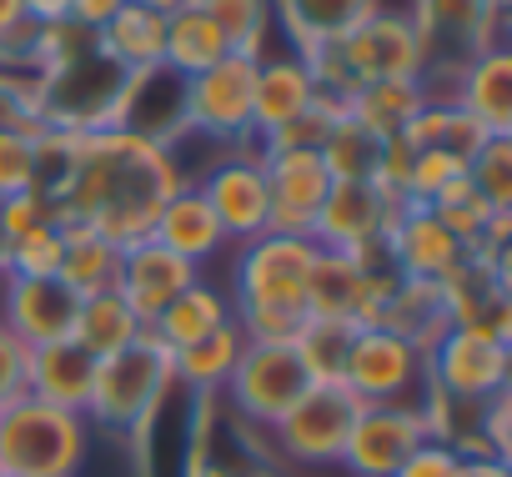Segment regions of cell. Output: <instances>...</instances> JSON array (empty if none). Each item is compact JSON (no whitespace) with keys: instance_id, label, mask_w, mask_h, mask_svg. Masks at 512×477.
I'll return each instance as SVG.
<instances>
[{"instance_id":"6da1fadb","label":"cell","mask_w":512,"mask_h":477,"mask_svg":"<svg viewBox=\"0 0 512 477\" xmlns=\"http://www.w3.org/2000/svg\"><path fill=\"white\" fill-rule=\"evenodd\" d=\"M191 181L181 156L171 146L126 136L116 126L76 136V156L66 171V186L56 191L61 226H91L111 247H131L151 236V221L161 201Z\"/></svg>"},{"instance_id":"7a4b0ae2","label":"cell","mask_w":512,"mask_h":477,"mask_svg":"<svg viewBox=\"0 0 512 477\" xmlns=\"http://www.w3.org/2000/svg\"><path fill=\"white\" fill-rule=\"evenodd\" d=\"M317 262L312 236L262 231L241 242L231 267V317L246 342H292L307 322V277Z\"/></svg>"},{"instance_id":"3957f363","label":"cell","mask_w":512,"mask_h":477,"mask_svg":"<svg viewBox=\"0 0 512 477\" xmlns=\"http://www.w3.org/2000/svg\"><path fill=\"white\" fill-rule=\"evenodd\" d=\"M171 392H176V357L146 332L131 347L96 362L86 422L96 432H111V437H136L156 422V412Z\"/></svg>"},{"instance_id":"277c9868","label":"cell","mask_w":512,"mask_h":477,"mask_svg":"<svg viewBox=\"0 0 512 477\" xmlns=\"http://www.w3.org/2000/svg\"><path fill=\"white\" fill-rule=\"evenodd\" d=\"M96 427L81 412L51 407L41 397H16L0 407V477H81Z\"/></svg>"},{"instance_id":"5b68a950","label":"cell","mask_w":512,"mask_h":477,"mask_svg":"<svg viewBox=\"0 0 512 477\" xmlns=\"http://www.w3.org/2000/svg\"><path fill=\"white\" fill-rule=\"evenodd\" d=\"M407 16H412V26L422 36V51H427L422 81L447 76V86H452V76L477 51L502 46V0H412Z\"/></svg>"},{"instance_id":"8992f818","label":"cell","mask_w":512,"mask_h":477,"mask_svg":"<svg viewBox=\"0 0 512 477\" xmlns=\"http://www.w3.org/2000/svg\"><path fill=\"white\" fill-rule=\"evenodd\" d=\"M307 387H312V377L292 342H246L221 392L231 397L241 422L272 432Z\"/></svg>"},{"instance_id":"52a82bcc","label":"cell","mask_w":512,"mask_h":477,"mask_svg":"<svg viewBox=\"0 0 512 477\" xmlns=\"http://www.w3.org/2000/svg\"><path fill=\"white\" fill-rule=\"evenodd\" d=\"M342 387L362 407H417L427 387V352L387 327H357Z\"/></svg>"},{"instance_id":"ba28073f","label":"cell","mask_w":512,"mask_h":477,"mask_svg":"<svg viewBox=\"0 0 512 477\" xmlns=\"http://www.w3.org/2000/svg\"><path fill=\"white\" fill-rule=\"evenodd\" d=\"M196 191L206 196L211 216L221 221L226 242H251L267 231V166H262V146H221L211 156V166L201 176H191Z\"/></svg>"},{"instance_id":"9c48e42d","label":"cell","mask_w":512,"mask_h":477,"mask_svg":"<svg viewBox=\"0 0 512 477\" xmlns=\"http://www.w3.org/2000/svg\"><path fill=\"white\" fill-rule=\"evenodd\" d=\"M251 91H256V56H221L216 66L196 71L186 86L191 136L216 146H246L251 136Z\"/></svg>"},{"instance_id":"30bf717a","label":"cell","mask_w":512,"mask_h":477,"mask_svg":"<svg viewBox=\"0 0 512 477\" xmlns=\"http://www.w3.org/2000/svg\"><path fill=\"white\" fill-rule=\"evenodd\" d=\"M186 86H191V76H181L166 61L131 71L126 86H121V101H116L111 126L126 131V136H141V141H156V146H171L176 151L191 136Z\"/></svg>"},{"instance_id":"8fae6325","label":"cell","mask_w":512,"mask_h":477,"mask_svg":"<svg viewBox=\"0 0 512 477\" xmlns=\"http://www.w3.org/2000/svg\"><path fill=\"white\" fill-rule=\"evenodd\" d=\"M357 397L342 387V382H312L292 412L272 427V442L292 457V462H307V467H327V462H342V442L352 432V417H357Z\"/></svg>"},{"instance_id":"7c38bea8","label":"cell","mask_w":512,"mask_h":477,"mask_svg":"<svg viewBox=\"0 0 512 477\" xmlns=\"http://www.w3.org/2000/svg\"><path fill=\"white\" fill-rule=\"evenodd\" d=\"M337 51H342L357 86H367V81H422V71H427V51H422L412 16L387 11V6H377L352 36H342Z\"/></svg>"},{"instance_id":"4fadbf2b","label":"cell","mask_w":512,"mask_h":477,"mask_svg":"<svg viewBox=\"0 0 512 477\" xmlns=\"http://www.w3.org/2000/svg\"><path fill=\"white\" fill-rule=\"evenodd\" d=\"M507 367L512 352L502 337L492 332H472V327H452L432 352H427V382L447 397H467V402H492L507 392Z\"/></svg>"},{"instance_id":"5bb4252c","label":"cell","mask_w":512,"mask_h":477,"mask_svg":"<svg viewBox=\"0 0 512 477\" xmlns=\"http://www.w3.org/2000/svg\"><path fill=\"white\" fill-rule=\"evenodd\" d=\"M382 247H387V262L397 267V277H412V282H447L472 257L462 236L432 206H417V201H402L392 211Z\"/></svg>"},{"instance_id":"9a60e30c","label":"cell","mask_w":512,"mask_h":477,"mask_svg":"<svg viewBox=\"0 0 512 477\" xmlns=\"http://www.w3.org/2000/svg\"><path fill=\"white\" fill-rule=\"evenodd\" d=\"M402 201H387L372 181H332L322 196V211L312 221V242L322 252H347V257H367L387 242L392 211Z\"/></svg>"},{"instance_id":"2e32d148","label":"cell","mask_w":512,"mask_h":477,"mask_svg":"<svg viewBox=\"0 0 512 477\" xmlns=\"http://www.w3.org/2000/svg\"><path fill=\"white\" fill-rule=\"evenodd\" d=\"M427 442V422L417 407H357L352 432L342 442V467L352 477H392Z\"/></svg>"},{"instance_id":"e0dca14e","label":"cell","mask_w":512,"mask_h":477,"mask_svg":"<svg viewBox=\"0 0 512 477\" xmlns=\"http://www.w3.org/2000/svg\"><path fill=\"white\" fill-rule=\"evenodd\" d=\"M262 166H267V231L312 236L322 196L332 186L322 156H312V151H262Z\"/></svg>"},{"instance_id":"ac0fdd59","label":"cell","mask_w":512,"mask_h":477,"mask_svg":"<svg viewBox=\"0 0 512 477\" xmlns=\"http://www.w3.org/2000/svg\"><path fill=\"white\" fill-rule=\"evenodd\" d=\"M191 282H201V272L191 262H181L176 252H166L161 242L141 236V242L121 247V262H116V292L126 297V307L151 327Z\"/></svg>"},{"instance_id":"d6986e66","label":"cell","mask_w":512,"mask_h":477,"mask_svg":"<svg viewBox=\"0 0 512 477\" xmlns=\"http://www.w3.org/2000/svg\"><path fill=\"white\" fill-rule=\"evenodd\" d=\"M76 307H81V292H71L61 277H6L0 322H6L26 347H41V342H66L71 337Z\"/></svg>"},{"instance_id":"ffe728a7","label":"cell","mask_w":512,"mask_h":477,"mask_svg":"<svg viewBox=\"0 0 512 477\" xmlns=\"http://www.w3.org/2000/svg\"><path fill=\"white\" fill-rule=\"evenodd\" d=\"M442 297H447V317L452 327H472V332H492V337H512V302H507V267L502 262H487V257H467L447 282H442Z\"/></svg>"},{"instance_id":"44dd1931","label":"cell","mask_w":512,"mask_h":477,"mask_svg":"<svg viewBox=\"0 0 512 477\" xmlns=\"http://www.w3.org/2000/svg\"><path fill=\"white\" fill-rule=\"evenodd\" d=\"M151 242H161V247L176 252L181 262H191L196 272L231 247L226 231H221V221H216L211 206H206V196L196 191V181H181V186L161 201V211H156V221H151Z\"/></svg>"},{"instance_id":"7402d4cb","label":"cell","mask_w":512,"mask_h":477,"mask_svg":"<svg viewBox=\"0 0 512 477\" xmlns=\"http://www.w3.org/2000/svg\"><path fill=\"white\" fill-rule=\"evenodd\" d=\"M322 96L312 86V71L302 56H262L256 61V91H251V136L267 141L272 131H282L287 121H297L302 111H312Z\"/></svg>"},{"instance_id":"603a6c76","label":"cell","mask_w":512,"mask_h":477,"mask_svg":"<svg viewBox=\"0 0 512 477\" xmlns=\"http://www.w3.org/2000/svg\"><path fill=\"white\" fill-rule=\"evenodd\" d=\"M447 101L462 106L487 136H512V56H507V46L477 51L452 76Z\"/></svg>"},{"instance_id":"cb8c5ba5","label":"cell","mask_w":512,"mask_h":477,"mask_svg":"<svg viewBox=\"0 0 512 477\" xmlns=\"http://www.w3.org/2000/svg\"><path fill=\"white\" fill-rule=\"evenodd\" d=\"M96 362L81 342H41V347H26V392L51 402V407H66V412H81L91 407V387H96Z\"/></svg>"},{"instance_id":"d4e9b609","label":"cell","mask_w":512,"mask_h":477,"mask_svg":"<svg viewBox=\"0 0 512 477\" xmlns=\"http://www.w3.org/2000/svg\"><path fill=\"white\" fill-rule=\"evenodd\" d=\"M382 0H272V21L287 36L292 56H312L352 36Z\"/></svg>"},{"instance_id":"484cf974","label":"cell","mask_w":512,"mask_h":477,"mask_svg":"<svg viewBox=\"0 0 512 477\" xmlns=\"http://www.w3.org/2000/svg\"><path fill=\"white\" fill-rule=\"evenodd\" d=\"M387 332L407 337L417 352H432L447 332H452V317H447V297H442V282H412V277H397L387 307H382V322Z\"/></svg>"},{"instance_id":"4316f807","label":"cell","mask_w":512,"mask_h":477,"mask_svg":"<svg viewBox=\"0 0 512 477\" xmlns=\"http://www.w3.org/2000/svg\"><path fill=\"white\" fill-rule=\"evenodd\" d=\"M231 322V297L221 292V287H211V282H191L146 332L176 357L181 347H191V342H201V337H211L216 327H226Z\"/></svg>"},{"instance_id":"83f0119b","label":"cell","mask_w":512,"mask_h":477,"mask_svg":"<svg viewBox=\"0 0 512 477\" xmlns=\"http://www.w3.org/2000/svg\"><path fill=\"white\" fill-rule=\"evenodd\" d=\"M402 141H407L412 151H442V156H457V161L467 166V161L482 151L487 131H482L462 106H452L447 96H427V101H422V111L407 121Z\"/></svg>"},{"instance_id":"f1b7e54d","label":"cell","mask_w":512,"mask_h":477,"mask_svg":"<svg viewBox=\"0 0 512 477\" xmlns=\"http://www.w3.org/2000/svg\"><path fill=\"white\" fill-rule=\"evenodd\" d=\"M136 337H146V322L126 307V297H121L116 287L81 297V307H76V327H71V342H81L91 357H111V352L131 347Z\"/></svg>"},{"instance_id":"f546056e","label":"cell","mask_w":512,"mask_h":477,"mask_svg":"<svg viewBox=\"0 0 512 477\" xmlns=\"http://www.w3.org/2000/svg\"><path fill=\"white\" fill-rule=\"evenodd\" d=\"M422 101H427V86H422V81H367V86H357V91L347 96L342 111H347L357 126H367L372 136L392 141V136L407 131V121L422 111Z\"/></svg>"},{"instance_id":"4dcf8cb0","label":"cell","mask_w":512,"mask_h":477,"mask_svg":"<svg viewBox=\"0 0 512 477\" xmlns=\"http://www.w3.org/2000/svg\"><path fill=\"white\" fill-rule=\"evenodd\" d=\"M96 36H101L106 56L121 61L126 71H141V66L166 61V16L151 11V6H136V0H126V6Z\"/></svg>"},{"instance_id":"1f68e13d","label":"cell","mask_w":512,"mask_h":477,"mask_svg":"<svg viewBox=\"0 0 512 477\" xmlns=\"http://www.w3.org/2000/svg\"><path fill=\"white\" fill-rule=\"evenodd\" d=\"M241 347H246V337H241V327H236V317H231V322L216 327L211 337H201V342H191V347L176 352V387H191L196 397H216V392L226 387V377H231Z\"/></svg>"},{"instance_id":"d6a6232c","label":"cell","mask_w":512,"mask_h":477,"mask_svg":"<svg viewBox=\"0 0 512 477\" xmlns=\"http://www.w3.org/2000/svg\"><path fill=\"white\" fill-rule=\"evenodd\" d=\"M221 56H231V46L196 0L166 16V66H176L181 76H196V71L216 66Z\"/></svg>"},{"instance_id":"836d02e7","label":"cell","mask_w":512,"mask_h":477,"mask_svg":"<svg viewBox=\"0 0 512 477\" xmlns=\"http://www.w3.org/2000/svg\"><path fill=\"white\" fill-rule=\"evenodd\" d=\"M66 236V252H61V282L81 297L91 292H106L116 287V262H121V247H111L101 231L91 226H61Z\"/></svg>"},{"instance_id":"e575fe53","label":"cell","mask_w":512,"mask_h":477,"mask_svg":"<svg viewBox=\"0 0 512 477\" xmlns=\"http://www.w3.org/2000/svg\"><path fill=\"white\" fill-rule=\"evenodd\" d=\"M352 342H357V322H342V317H307L292 337V347H297L312 382H342Z\"/></svg>"},{"instance_id":"d590c367","label":"cell","mask_w":512,"mask_h":477,"mask_svg":"<svg viewBox=\"0 0 512 477\" xmlns=\"http://www.w3.org/2000/svg\"><path fill=\"white\" fill-rule=\"evenodd\" d=\"M211 16V26L226 36V46L236 56H267V36H272V0H196Z\"/></svg>"},{"instance_id":"8d00e7d4","label":"cell","mask_w":512,"mask_h":477,"mask_svg":"<svg viewBox=\"0 0 512 477\" xmlns=\"http://www.w3.org/2000/svg\"><path fill=\"white\" fill-rule=\"evenodd\" d=\"M382 146H387L382 136H372L367 126H357L342 111V121L332 126V136L322 146V166H327L332 181H372L377 176V161H382Z\"/></svg>"},{"instance_id":"74e56055","label":"cell","mask_w":512,"mask_h":477,"mask_svg":"<svg viewBox=\"0 0 512 477\" xmlns=\"http://www.w3.org/2000/svg\"><path fill=\"white\" fill-rule=\"evenodd\" d=\"M467 181L492 211H512V136H487L467 161Z\"/></svg>"},{"instance_id":"f35d334b","label":"cell","mask_w":512,"mask_h":477,"mask_svg":"<svg viewBox=\"0 0 512 477\" xmlns=\"http://www.w3.org/2000/svg\"><path fill=\"white\" fill-rule=\"evenodd\" d=\"M36 141L41 126H0V201H11L21 191H31L36 181Z\"/></svg>"},{"instance_id":"ab89813d","label":"cell","mask_w":512,"mask_h":477,"mask_svg":"<svg viewBox=\"0 0 512 477\" xmlns=\"http://www.w3.org/2000/svg\"><path fill=\"white\" fill-rule=\"evenodd\" d=\"M61 252H66V236L61 226H41L21 242L6 247V277H61Z\"/></svg>"},{"instance_id":"60d3db41","label":"cell","mask_w":512,"mask_h":477,"mask_svg":"<svg viewBox=\"0 0 512 477\" xmlns=\"http://www.w3.org/2000/svg\"><path fill=\"white\" fill-rule=\"evenodd\" d=\"M337 121H342V106L337 101H317L312 111H302L297 121H287L282 131H272L267 141H256V146L262 151H312V156H322V146H327Z\"/></svg>"},{"instance_id":"b9f144b4","label":"cell","mask_w":512,"mask_h":477,"mask_svg":"<svg viewBox=\"0 0 512 477\" xmlns=\"http://www.w3.org/2000/svg\"><path fill=\"white\" fill-rule=\"evenodd\" d=\"M26 397V342L0 322V407Z\"/></svg>"},{"instance_id":"7bdbcfd3","label":"cell","mask_w":512,"mask_h":477,"mask_svg":"<svg viewBox=\"0 0 512 477\" xmlns=\"http://www.w3.org/2000/svg\"><path fill=\"white\" fill-rule=\"evenodd\" d=\"M392 477H462V452H452L447 442H422Z\"/></svg>"},{"instance_id":"ee69618b","label":"cell","mask_w":512,"mask_h":477,"mask_svg":"<svg viewBox=\"0 0 512 477\" xmlns=\"http://www.w3.org/2000/svg\"><path fill=\"white\" fill-rule=\"evenodd\" d=\"M26 121H31V76L0 71V126H26Z\"/></svg>"},{"instance_id":"f6af8a7d","label":"cell","mask_w":512,"mask_h":477,"mask_svg":"<svg viewBox=\"0 0 512 477\" xmlns=\"http://www.w3.org/2000/svg\"><path fill=\"white\" fill-rule=\"evenodd\" d=\"M126 6V0H66L61 6V16L66 21H76V26H91V31H101L116 11Z\"/></svg>"},{"instance_id":"bcb514c9","label":"cell","mask_w":512,"mask_h":477,"mask_svg":"<svg viewBox=\"0 0 512 477\" xmlns=\"http://www.w3.org/2000/svg\"><path fill=\"white\" fill-rule=\"evenodd\" d=\"M462 477H512L502 457H462Z\"/></svg>"},{"instance_id":"7dc6e473","label":"cell","mask_w":512,"mask_h":477,"mask_svg":"<svg viewBox=\"0 0 512 477\" xmlns=\"http://www.w3.org/2000/svg\"><path fill=\"white\" fill-rule=\"evenodd\" d=\"M26 16H31V11H26V0H0V36H11Z\"/></svg>"},{"instance_id":"c3c4849f","label":"cell","mask_w":512,"mask_h":477,"mask_svg":"<svg viewBox=\"0 0 512 477\" xmlns=\"http://www.w3.org/2000/svg\"><path fill=\"white\" fill-rule=\"evenodd\" d=\"M61 6H66V0H26V11H31L36 21H51V16H61Z\"/></svg>"},{"instance_id":"681fc988","label":"cell","mask_w":512,"mask_h":477,"mask_svg":"<svg viewBox=\"0 0 512 477\" xmlns=\"http://www.w3.org/2000/svg\"><path fill=\"white\" fill-rule=\"evenodd\" d=\"M136 6H151V11H161V16H171V11H181V6H191V0H136Z\"/></svg>"},{"instance_id":"f907efd6","label":"cell","mask_w":512,"mask_h":477,"mask_svg":"<svg viewBox=\"0 0 512 477\" xmlns=\"http://www.w3.org/2000/svg\"><path fill=\"white\" fill-rule=\"evenodd\" d=\"M241 477H282V472H272V467H256V472H241Z\"/></svg>"},{"instance_id":"816d5d0a","label":"cell","mask_w":512,"mask_h":477,"mask_svg":"<svg viewBox=\"0 0 512 477\" xmlns=\"http://www.w3.org/2000/svg\"><path fill=\"white\" fill-rule=\"evenodd\" d=\"M0 267H6V236H0Z\"/></svg>"}]
</instances>
